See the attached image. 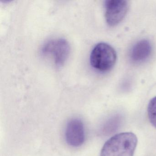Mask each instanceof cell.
<instances>
[{
  "label": "cell",
  "mask_w": 156,
  "mask_h": 156,
  "mask_svg": "<svg viewBox=\"0 0 156 156\" xmlns=\"http://www.w3.org/2000/svg\"><path fill=\"white\" fill-rule=\"evenodd\" d=\"M105 18L110 26H116L126 17L129 3L125 0H108L105 2Z\"/></svg>",
  "instance_id": "4"
},
{
  "label": "cell",
  "mask_w": 156,
  "mask_h": 156,
  "mask_svg": "<svg viewBox=\"0 0 156 156\" xmlns=\"http://www.w3.org/2000/svg\"><path fill=\"white\" fill-rule=\"evenodd\" d=\"M137 142L136 136L132 132L119 133L105 143L100 156H134Z\"/></svg>",
  "instance_id": "1"
},
{
  "label": "cell",
  "mask_w": 156,
  "mask_h": 156,
  "mask_svg": "<svg viewBox=\"0 0 156 156\" xmlns=\"http://www.w3.org/2000/svg\"><path fill=\"white\" fill-rule=\"evenodd\" d=\"M42 52L44 56L52 59L56 66H61L68 58L70 46L68 42L64 39H53L44 45Z\"/></svg>",
  "instance_id": "3"
},
{
  "label": "cell",
  "mask_w": 156,
  "mask_h": 156,
  "mask_svg": "<svg viewBox=\"0 0 156 156\" xmlns=\"http://www.w3.org/2000/svg\"><path fill=\"white\" fill-rule=\"evenodd\" d=\"M65 137L67 144L72 147H79L83 143L84 128L81 119L74 118L69 120L66 128Z\"/></svg>",
  "instance_id": "5"
},
{
  "label": "cell",
  "mask_w": 156,
  "mask_h": 156,
  "mask_svg": "<svg viewBox=\"0 0 156 156\" xmlns=\"http://www.w3.org/2000/svg\"><path fill=\"white\" fill-rule=\"evenodd\" d=\"M116 59V53L111 45L105 43H99L91 52L90 63L92 67L98 72L106 73L113 68Z\"/></svg>",
  "instance_id": "2"
},
{
  "label": "cell",
  "mask_w": 156,
  "mask_h": 156,
  "mask_svg": "<svg viewBox=\"0 0 156 156\" xmlns=\"http://www.w3.org/2000/svg\"><path fill=\"white\" fill-rule=\"evenodd\" d=\"M152 47L149 41L142 40L136 44L131 49L130 58L136 63L143 62L151 55Z\"/></svg>",
  "instance_id": "6"
},
{
  "label": "cell",
  "mask_w": 156,
  "mask_h": 156,
  "mask_svg": "<svg viewBox=\"0 0 156 156\" xmlns=\"http://www.w3.org/2000/svg\"><path fill=\"white\" fill-rule=\"evenodd\" d=\"M147 114L151 124L156 128V96L152 98L149 103Z\"/></svg>",
  "instance_id": "7"
}]
</instances>
